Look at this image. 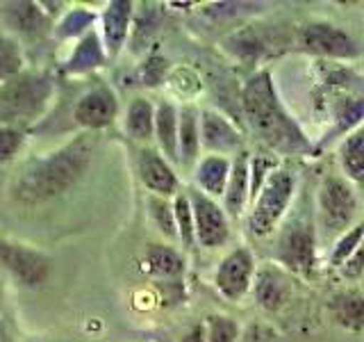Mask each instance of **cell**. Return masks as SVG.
Wrapping results in <instances>:
<instances>
[{
  "label": "cell",
  "instance_id": "cell-31",
  "mask_svg": "<svg viewBox=\"0 0 364 342\" xmlns=\"http://www.w3.org/2000/svg\"><path fill=\"white\" fill-rule=\"evenodd\" d=\"M23 146V133L11 125H0V165L9 162Z\"/></svg>",
  "mask_w": 364,
  "mask_h": 342
},
{
  "label": "cell",
  "instance_id": "cell-17",
  "mask_svg": "<svg viewBox=\"0 0 364 342\" xmlns=\"http://www.w3.org/2000/svg\"><path fill=\"white\" fill-rule=\"evenodd\" d=\"M105 60H107L105 43L100 41L98 34L89 32L77 41L73 55L68 57L66 71L68 73H85V71H91V68H96V66H102Z\"/></svg>",
  "mask_w": 364,
  "mask_h": 342
},
{
  "label": "cell",
  "instance_id": "cell-8",
  "mask_svg": "<svg viewBox=\"0 0 364 342\" xmlns=\"http://www.w3.org/2000/svg\"><path fill=\"white\" fill-rule=\"evenodd\" d=\"M358 201L353 190L337 176H328L318 192V210L328 231H341L355 214Z\"/></svg>",
  "mask_w": 364,
  "mask_h": 342
},
{
  "label": "cell",
  "instance_id": "cell-34",
  "mask_svg": "<svg viewBox=\"0 0 364 342\" xmlns=\"http://www.w3.org/2000/svg\"><path fill=\"white\" fill-rule=\"evenodd\" d=\"M210 338L212 342H232L237 338L235 322H230V319H225V317H212Z\"/></svg>",
  "mask_w": 364,
  "mask_h": 342
},
{
  "label": "cell",
  "instance_id": "cell-24",
  "mask_svg": "<svg viewBox=\"0 0 364 342\" xmlns=\"http://www.w3.org/2000/svg\"><path fill=\"white\" fill-rule=\"evenodd\" d=\"M96 21V14L87 7H75L60 21L57 26V37L60 39H68V37H77L82 34L87 28H91V23Z\"/></svg>",
  "mask_w": 364,
  "mask_h": 342
},
{
  "label": "cell",
  "instance_id": "cell-10",
  "mask_svg": "<svg viewBox=\"0 0 364 342\" xmlns=\"http://www.w3.org/2000/svg\"><path fill=\"white\" fill-rule=\"evenodd\" d=\"M255 271V260L253 254L248 249L239 247L235 249L230 256H225L221 260L219 269H216V288L225 296V299L237 301L248 292L250 288V279H253Z\"/></svg>",
  "mask_w": 364,
  "mask_h": 342
},
{
  "label": "cell",
  "instance_id": "cell-27",
  "mask_svg": "<svg viewBox=\"0 0 364 342\" xmlns=\"http://www.w3.org/2000/svg\"><path fill=\"white\" fill-rule=\"evenodd\" d=\"M284 294H287V288H284L282 279H278L273 271H264L259 276L257 283V301L264 308H278L284 301Z\"/></svg>",
  "mask_w": 364,
  "mask_h": 342
},
{
  "label": "cell",
  "instance_id": "cell-14",
  "mask_svg": "<svg viewBox=\"0 0 364 342\" xmlns=\"http://www.w3.org/2000/svg\"><path fill=\"white\" fill-rule=\"evenodd\" d=\"M200 142L216 153L232 151L242 144V135H239L232 123L225 117H221L219 112L205 110L200 114Z\"/></svg>",
  "mask_w": 364,
  "mask_h": 342
},
{
  "label": "cell",
  "instance_id": "cell-25",
  "mask_svg": "<svg viewBox=\"0 0 364 342\" xmlns=\"http://www.w3.org/2000/svg\"><path fill=\"white\" fill-rule=\"evenodd\" d=\"M335 311H337L339 322L348 328H353V331L364 324V299L358 294L339 296L337 304H335Z\"/></svg>",
  "mask_w": 364,
  "mask_h": 342
},
{
  "label": "cell",
  "instance_id": "cell-30",
  "mask_svg": "<svg viewBox=\"0 0 364 342\" xmlns=\"http://www.w3.org/2000/svg\"><path fill=\"white\" fill-rule=\"evenodd\" d=\"M362 237H364V226L353 228L350 233H346L344 237L339 239V244L335 247L333 256H330V262H333L335 267L344 265V260H346V258H350L353 254H355L358 247L362 244Z\"/></svg>",
  "mask_w": 364,
  "mask_h": 342
},
{
  "label": "cell",
  "instance_id": "cell-3",
  "mask_svg": "<svg viewBox=\"0 0 364 342\" xmlns=\"http://www.w3.org/2000/svg\"><path fill=\"white\" fill-rule=\"evenodd\" d=\"M53 78L37 71H23L7 78L5 83H0V121L16 128L39 119L53 96Z\"/></svg>",
  "mask_w": 364,
  "mask_h": 342
},
{
  "label": "cell",
  "instance_id": "cell-26",
  "mask_svg": "<svg viewBox=\"0 0 364 342\" xmlns=\"http://www.w3.org/2000/svg\"><path fill=\"white\" fill-rule=\"evenodd\" d=\"M173 214H176V226L178 235L185 242V247H193V237H196V228H193V210L187 194H178L173 203Z\"/></svg>",
  "mask_w": 364,
  "mask_h": 342
},
{
  "label": "cell",
  "instance_id": "cell-4",
  "mask_svg": "<svg viewBox=\"0 0 364 342\" xmlns=\"http://www.w3.org/2000/svg\"><path fill=\"white\" fill-rule=\"evenodd\" d=\"M291 197H294V176L282 169L271 171L267 182L259 190L255 210L250 214V228H253V233L255 235L271 233L276 224L282 219Z\"/></svg>",
  "mask_w": 364,
  "mask_h": 342
},
{
  "label": "cell",
  "instance_id": "cell-18",
  "mask_svg": "<svg viewBox=\"0 0 364 342\" xmlns=\"http://www.w3.org/2000/svg\"><path fill=\"white\" fill-rule=\"evenodd\" d=\"M198 144H200V130H198V112L196 108H182L178 119V155L180 162L189 167L198 157Z\"/></svg>",
  "mask_w": 364,
  "mask_h": 342
},
{
  "label": "cell",
  "instance_id": "cell-7",
  "mask_svg": "<svg viewBox=\"0 0 364 342\" xmlns=\"http://www.w3.org/2000/svg\"><path fill=\"white\" fill-rule=\"evenodd\" d=\"M0 265H3L11 276L21 281L28 288H34L48 276V258L39 251H32L28 247H21L0 237Z\"/></svg>",
  "mask_w": 364,
  "mask_h": 342
},
{
  "label": "cell",
  "instance_id": "cell-22",
  "mask_svg": "<svg viewBox=\"0 0 364 342\" xmlns=\"http://www.w3.org/2000/svg\"><path fill=\"white\" fill-rule=\"evenodd\" d=\"M341 167L353 180L364 185V128L350 133L341 144Z\"/></svg>",
  "mask_w": 364,
  "mask_h": 342
},
{
  "label": "cell",
  "instance_id": "cell-11",
  "mask_svg": "<svg viewBox=\"0 0 364 342\" xmlns=\"http://www.w3.org/2000/svg\"><path fill=\"white\" fill-rule=\"evenodd\" d=\"M117 112H119V103L114 91L107 85H98L80 96L73 110V119L77 125L87 128V133H94L109 125L114 117H117Z\"/></svg>",
  "mask_w": 364,
  "mask_h": 342
},
{
  "label": "cell",
  "instance_id": "cell-2",
  "mask_svg": "<svg viewBox=\"0 0 364 342\" xmlns=\"http://www.w3.org/2000/svg\"><path fill=\"white\" fill-rule=\"evenodd\" d=\"M242 105L250 128L271 148H276L280 153L312 151V144L307 142V137L299 128V123L284 112L276 89H273L269 71H262L248 80L242 94Z\"/></svg>",
  "mask_w": 364,
  "mask_h": 342
},
{
  "label": "cell",
  "instance_id": "cell-29",
  "mask_svg": "<svg viewBox=\"0 0 364 342\" xmlns=\"http://www.w3.org/2000/svg\"><path fill=\"white\" fill-rule=\"evenodd\" d=\"M23 57L14 39L0 34V83H5L7 78L21 73Z\"/></svg>",
  "mask_w": 364,
  "mask_h": 342
},
{
  "label": "cell",
  "instance_id": "cell-12",
  "mask_svg": "<svg viewBox=\"0 0 364 342\" xmlns=\"http://www.w3.org/2000/svg\"><path fill=\"white\" fill-rule=\"evenodd\" d=\"M136 169H139V178L144 185L155 192V197H171L178 192V176L171 169V165L153 148H144L136 160Z\"/></svg>",
  "mask_w": 364,
  "mask_h": 342
},
{
  "label": "cell",
  "instance_id": "cell-5",
  "mask_svg": "<svg viewBox=\"0 0 364 342\" xmlns=\"http://www.w3.org/2000/svg\"><path fill=\"white\" fill-rule=\"evenodd\" d=\"M314 256V231L312 222L303 217H291L289 224L282 228L280 242H278V260L287 267L307 274L312 267Z\"/></svg>",
  "mask_w": 364,
  "mask_h": 342
},
{
  "label": "cell",
  "instance_id": "cell-16",
  "mask_svg": "<svg viewBox=\"0 0 364 342\" xmlns=\"http://www.w3.org/2000/svg\"><path fill=\"white\" fill-rule=\"evenodd\" d=\"M248 153H239L235 165L230 167V178H228L225 187V208L230 212V217H239L244 210V205L248 201Z\"/></svg>",
  "mask_w": 364,
  "mask_h": 342
},
{
  "label": "cell",
  "instance_id": "cell-32",
  "mask_svg": "<svg viewBox=\"0 0 364 342\" xmlns=\"http://www.w3.org/2000/svg\"><path fill=\"white\" fill-rule=\"evenodd\" d=\"M364 119V98L346 100L344 110H341V121L337 123V130H348L353 125H358Z\"/></svg>",
  "mask_w": 364,
  "mask_h": 342
},
{
  "label": "cell",
  "instance_id": "cell-35",
  "mask_svg": "<svg viewBox=\"0 0 364 342\" xmlns=\"http://www.w3.org/2000/svg\"><path fill=\"white\" fill-rule=\"evenodd\" d=\"M276 165L271 157H255L250 162V174H253V185H250V197H257L262 185L267 182V171Z\"/></svg>",
  "mask_w": 364,
  "mask_h": 342
},
{
  "label": "cell",
  "instance_id": "cell-33",
  "mask_svg": "<svg viewBox=\"0 0 364 342\" xmlns=\"http://www.w3.org/2000/svg\"><path fill=\"white\" fill-rule=\"evenodd\" d=\"M166 76V60L162 57H151L144 66H141V80L146 87H157Z\"/></svg>",
  "mask_w": 364,
  "mask_h": 342
},
{
  "label": "cell",
  "instance_id": "cell-1",
  "mask_svg": "<svg viewBox=\"0 0 364 342\" xmlns=\"http://www.w3.org/2000/svg\"><path fill=\"white\" fill-rule=\"evenodd\" d=\"M96 142L94 133H82L57 151L30 162L11 185V199L21 205H41L73 190L94 160Z\"/></svg>",
  "mask_w": 364,
  "mask_h": 342
},
{
  "label": "cell",
  "instance_id": "cell-21",
  "mask_svg": "<svg viewBox=\"0 0 364 342\" xmlns=\"http://www.w3.org/2000/svg\"><path fill=\"white\" fill-rule=\"evenodd\" d=\"M153 130H155V110L151 105V100L134 98L128 105V112H125V133L132 140L146 142L153 137Z\"/></svg>",
  "mask_w": 364,
  "mask_h": 342
},
{
  "label": "cell",
  "instance_id": "cell-19",
  "mask_svg": "<svg viewBox=\"0 0 364 342\" xmlns=\"http://www.w3.org/2000/svg\"><path fill=\"white\" fill-rule=\"evenodd\" d=\"M228 178H230V162L221 155H208L203 157L198 167H196V180L203 192L212 194V197H219L225 194L228 187Z\"/></svg>",
  "mask_w": 364,
  "mask_h": 342
},
{
  "label": "cell",
  "instance_id": "cell-23",
  "mask_svg": "<svg viewBox=\"0 0 364 342\" xmlns=\"http://www.w3.org/2000/svg\"><path fill=\"white\" fill-rule=\"evenodd\" d=\"M146 262L153 274L159 276H178L185 269V260L176 249L164 244H151L146 251Z\"/></svg>",
  "mask_w": 364,
  "mask_h": 342
},
{
  "label": "cell",
  "instance_id": "cell-37",
  "mask_svg": "<svg viewBox=\"0 0 364 342\" xmlns=\"http://www.w3.org/2000/svg\"><path fill=\"white\" fill-rule=\"evenodd\" d=\"M0 342H7V338H5V333L0 331Z\"/></svg>",
  "mask_w": 364,
  "mask_h": 342
},
{
  "label": "cell",
  "instance_id": "cell-9",
  "mask_svg": "<svg viewBox=\"0 0 364 342\" xmlns=\"http://www.w3.org/2000/svg\"><path fill=\"white\" fill-rule=\"evenodd\" d=\"M301 43L305 51L335 57V60H348L360 53L358 43L344 30L330 26V23H307L301 30Z\"/></svg>",
  "mask_w": 364,
  "mask_h": 342
},
{
  "label": "cell",
  "instance_id": "cell-13",
  "mask_svg": "<svg viewBox=\"0 0 364 342\" xmlns=\"http://www.w3.org/2000/svg\"><path fill=\"white\" fill-rule=\"evenodd\" d=\"M132 7L134 5L128 3V0H114L102 14V37H105L107 55H119L125 39H128Z\"/></svg>",
  "mask_w": 364,
  "mask_h": 342
},
{
  "label": "cell",
  "instance_id": "cell-36",
  "mask_svg": "<svg viewBox=\"0 0 364 342\" xmlns=\"http://www.w3.org/2000/svg\"><path fill=\"white\" fill-rule=\"evenodd\" d=\"M362 269H364V242L358 247L355 254L348 258V265L344 267V271H346L348 279H355V276H360V274H362Z\"/></svg>",
  "mask_w": 364,
  "mask_h": 342
},
{
  "label": "cell",
  "instance_id": "cell-6",
  "mask_svg": "<svg viewBox=\"0 0 364 342\" xmlns=\"http://www.w3.org/2000/svg\"><path fill=\"white\" fill-rule=\"evenodd\" d=\"M189 203L193 210V228H196L198 242L208 249L221 247L230 237L225 212L200 190H189Z\"/></svg>",
  "mask_w": 364,
  "mask_h": 342
},
{
  "label": "cell",
  "instance_id": "cell-28",
  "mask_svg": "<svg viewBox=\"0 0 364 342\" xmlns=\"http://www.w3.org/2000/svg\"><path fill=\"white\" fill-rule=\"evenodd\" d=\"M148 208H151V217L157 224V228L166 237H178V226H176V214L173 205H171L164 197H151L148 199Z\"/></svg>",
  "mask_w": 364,
  "mask_h": 342
},
{
  "label": "cell",
  "instance_id": "cell-20",
  "mask_svg": "<svg viewBox=\"0 0 364 342\" xmlns=\"http://www.w3.org/2000/svg\"><path fill=\"white\" fill-rule=\"evenodd\" d=\"M155 133L162 151L168 160L178 162V112L171 103H159V108L155 112Z\"/></svg>",
  "mask_w": 364,
  "mask_h": 342
},
{
  "label": "cell",
  "instance_id": "cell-15",
  "mask_svg": "<svg viewBox=\"0 0 364 342\" xmlns=\"http://www.w3.org/2000/svg\"><path fill=\"white\" fill-rule=\"evenodd\" d=\"M0 14L5 23L23 37H41L48 30V19L34 3H0Z\"/></svg>",
  "mask_w": 364,
  "mask_h": 342
}]
</instances>
